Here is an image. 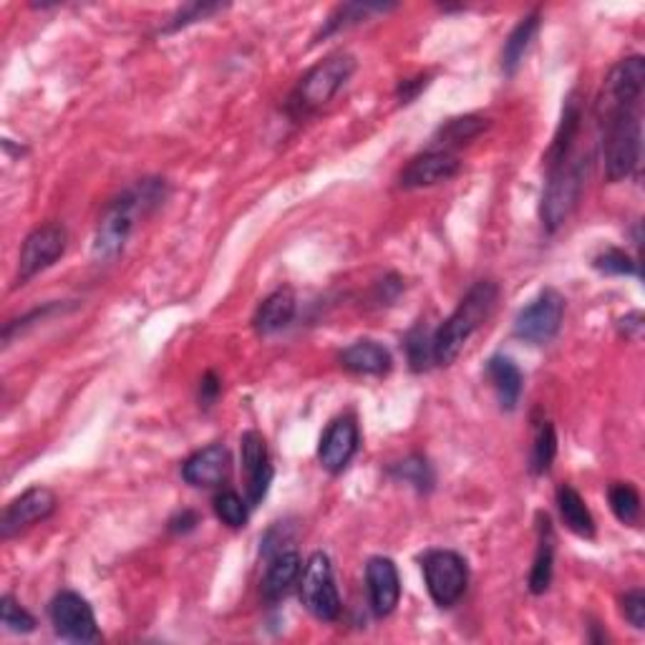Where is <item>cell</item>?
<instances>
[{"instance_id": "cell-27", "label": "cell", "mask_w": 645, "mask_h": 645, "mask_svg": "<svg viewBox=\"0 0 645 645\" xmlns=\"http://www.w3.org/2000/svg\"><path fill=\"white\" fill-rule=\"evenodd\" d=\"M389 474L396 479V482L411 484L417 492H431L437 482L434 467H431L429 459L421 454H411L407 459H401V462L391 464Z\"/></svg>"}, {"instance_id": "cell-16", "label": "cell", "mask_w": 645, "mask_h": 645, "mask_svg": "<svg viewBox=\"0 0 645 645\" xmlns=\"http://www.w3.org/2000/svg\"><path fill=\"white\" fill-rule=\"evenodd\" d=\"M368 603L376 617H389L401 601L399 567L391 557H371L366 565Z\"/></svg>"}, {"instance_id": "cell-5", "label": "cell", "mask_w": 645, "mask_h": 645, "mask_svg": "<svg viewBox=\"0 0 645 645\" xmlns=\"http://www.w3.org/2000/svg\"><path fill=\"white\" fill-rule=\"evenodd\" d=\"M356 71V59L348 51H336L330 57L316 63L306 76L298 81V86L288 99V112L295 119L320 112L336 99L340 89L348 84V79Z\"/></svg>"}, {"instance_id": "cell-17", "label": "cell", "mask_w": 645, "mask_h": 645, "mask_svg": "<svg viewBox=\"0 0 645 645\" xmlns=\"http://www.w3.org/2000/svg\"><path fill=\"white\" fill-rule=\"evenodd\" d=\"M303 575V560L298 550H283L278 555L267 560L265 575H263V597L267 603H280L288 597L300 583Z\"/></svg>"}, {"instance_id": "cell-4", "label": "cell", "mask_w": 645, "mask_h": 645, "mask_svg": "<svg viewBox=\"0 0 645 645\" xmlns=\"http://www.w3.org/2000/svg\"><path fill=\"white\" fill-rule=\"evenodd\" d=\"M500 298V288L494 280H477L467 295L459 300L457 310L441 322L434 334V361L437 366H451L467 348L469 340L492 316Z\"/></svg>"}, {"instance_id": "cell-15", "label": "cell", "mask_w": 645, "mask_h": 645, "mask_svg": "<svg viewBox=\"0 0 645 645\" xmlns=\"http://www.w3.org/2000/svg\"><path fill=\"white\" fill-rule=\"evenodd\" d=\"M462 162L457 154L441 152V150H427L417 156H411L407 167L399 174V187L401 190H423L434 187V184L454 180Z\"/></svg>"}, {"instance_id": "cell-32", "label": "cell", "mask_w": 645, "mask_h": 645, "mask_svg": "<svg viewBox=\"0 0 645 645\" xmlns=\"http://www.w3.org/2000/svg\"><path fill=\"white\" fill-rule=\"evenodd\" d=\"M593 267L603 275H635L638 278V263L628 253L617 250V247H607L605 253L597 255Z\"/></svg>"}, {"instance_id": "cell-14", "label": "cell", "mask_w": 645, "mask_h": 645, "mask_svg": "<svg viewBox=\"0 0 645 645\" xmlns=\"http://www.w3.org/2000/svg\"><path fill=\"white\" fill-rule=\"evenodd\" d=\"M233 472V457L225 444H209L184 459L182 479L195 490H223Z\"/></svg>"}, {"instance_id": "cell-31", "label": "cell", "mask_w": 645, "mask_h": 645, "mask_svg": "<svg viewBox=\"0 0 645 645\" xmlns=\"http://www.w3.org/2000/svg\"><path fill=\"white\" fill-rule=\"evenodd\" d=\"M0 617H3V628L8 633L29 635L35 631V617L25 611V607L16 601L13 595L0 597Z\"/></svg>"}, {"instance_id": "cell-28", "label": "cell", "mask_w": 645, "mask_h": 645, "mask_svg": "<svg viewBox=\"0 0 645 645\" xmlns=\"http://www.w3.org/2000/svg\"><path fill=\"white\" fill-rule=\"evenodd\" d=\"M403 348H407V358H409V368L413 373H423L434 366V334L419 322L413 326L407 338H403Z\"/></svg>"}, {"instance_id": "cell-24", "label": "cell", "mask_w": 645, "mask_h": 645, "mask_svg": "<svg viewBox=\"0 0 645 645\" xmlns=\"http://www.w3.org/2000/svg\"><path fill=\"white\" fill-rule=\"evenodd\" d=\"M538 31H540V13L534 11L530 16H524L522 21L514 25V31L506 35L504 49H502V71L506 73V76H514V73H518V69L524 61V53L530 51Z\"/></svg>"}, {"instance_id": "cell-21", "label": "cell", "mask_w": 645, "mask_h": 645, "mask_svg": "<svg viewBox=\"0 0 645 645\" xmlns=\"http://www.w3.org/2000/svg\"><path fill=\"white\" fill-rule=\"evenodd\" d=\"M487 376H490L492 389L496 393V399H500V407L504 411L518 409L524 386L520 366L514 364L510 356H492L490 361H487Z\"/></svg>"}, {"instance_id": "cell-26", "label": "cell", "mask_w": 645, "mask_h": 645, "mask_svg": "<svg viewBox=\"0 0 645 645\" xmlns=\"http://www.w3.org/2000/svg\"><path fill=\"white\" fill-rule=\"evenodd\" d=\"M557 457V431L555 423L550 419L534 421V437H532V454H530V472L534 477L547 474L552 462Z\"/></svg>"}, {"instance_id": "cell-2", "label": "cell", "mask_w": 645, "mask_h": 645, "mask_svg": "<svg viewBox=\"0 0 645 645\" xmlns=\"http://www.w3.org/2000/svg\"><path fill=\"white\" fill-rule=\"evenodd\" d=\"M167 197V184L164 180H142L136 187L122 192L104 207L94 235V263L109 265L124 253L129 237L134 233L136 217L154 207H160Z\"/></svg>"}, {"instance_id": "cell-36", "label": "cell", "mask_w": 645, "mask_h": 645, "mask_svg": "<svg viewBox=\"0 0 645 645\" xmlns=\"http://www.w3.org/2000/svg\"><path fill=\"white\" fill-rule=\"evenodd\" d=\"M429 81H431L429 73H419L417 79L401 81L399 89H396V99H399V104L407 106V104H411V101H417L421 91L429 86Z\"/></svg>"}, {"instance_id": "cell-33", "label": "cell", "mask_w": 645, "mask_h": 645, "mask_svg": "<svg viewBox=\"0 0 645 645\" xmlns=\"http://www.w3.org/2000/svg\"><path fill=\"white\" fill-rule=\"evenodd\" d=\"M219 11H225L223 3H187L182 6L177 16H172V23L164 29V33H174L180 29H187V25L197 23V21H205V18L215 16Z\"/></svg>"}, {"instance_id": "cell-1", "label": "cell", "mask_w": 645, "mask_h": 645, "mask_svg": "<svg viewBox=\"0 0 645 645\" xmlns=\"http://www.w3.org/2000/svg\"><path fill=\"white\" fill-rule=\"evenodd\" d=\"M643 89L645 59L631 57L615 63L597 96L595 116L603 134L605 177L611 182L631 177L641 164Z\"/></svg>"}, {"instance_id": "cell-10", "label": "cell", "mask_w": 645, "mask_h": 645, "mask_svg": "<svg viewBox=\"0 0 645 645\" xmlns=\"http://www.w3.org/2000/svg\"><path fill=\"white\" fill-rule=\"evenodd\" d=\"M49 617L59 638L71 643H94L99 641V625L94 607L86 597L73 590H61L49 605Z\"/></svg>"}, {"instance_id": "cell-30", "label": "cell", "mask_w": 645, "mask_h": 645, "mask_svg": "<svg viewBox=\"0 0 645 645\" xmlns=\"http://www.w3.org/2000/svg\"><path fill=\"white\" fill-rule=\"evenodd\" d=\"M607 502L617 520L623 524H638L641 520V494L628 482H615L607 490Z\"/></svg>"}, {"instance_id": "cell-22", "label": "cell", "mask_w": 645, "mask_h": 645, "mask_svg": "<svg viewBox=\"0 0 645 645\" xmlns=\"http://www.w3.org/2000/svg\"><path fill=\"white\" fill-rule=\"evenodd\" d=\"M487 129H490V119L477 116V114L449 119V122L441 124L437 129V134L431 136L429 150H441V152L454 154V150L472 144L477 136H482L487 132Z\"/></svg>"}, {"instance_id": "cell-9", "label": "cell", "mask_w": 645, "mask_h": 645, "mask_svg": "<svg viewBox=\"0 0 645 645\" xmlns=\"http://www.w3.org/2000/svg\"><path fill=\"white\" fill-rule=\"evenodd\" d=\"M69 247V233L61 223H45L35 227L23 239L21 255H18V285H25L35 275L49 270L53 263H59Z\"/></svg>"}, {"instance_id": "cell-7", "label": "cell", "mask_w": 645, "mask_h": 645, "mask_svg": "<svg viewBox=\"0 0 645 645\" xmlns=\"http://www.w3.org/2000/svg\"><path fill=\"white\" fill-rule=\"evenodd\" d=\"M300 601L306 611L322 623H334L344 611L334 577V562L326 552H313L300 575Z\"/></svg>"}, {"instance_id": "cell-8", "label": "cell", "mask_w": 645, "mask_h": 645, "mask_svg": "<svg viewBox=\"0 0 645 645\" xmlns=\"http://www.w3.org/2000/svg\"><path fill=\"white\" fill-rule=\"evenodd\" d=\"M565 318V298L555 288H545L528 308H522L514 318V336L524 344L545 346L560 334Z\"/></svg>"}, {"instance_id": "cell-35", "label": "cell", "mask_w": 645, "mask_h": 645, "mask_svg": "<svg viewBox=\"0 0 645 645\" xmlns=\"http://www.w3.org/2000/svg\"><path fill=\"white\" fill-rule=\"evenodd\" d=\"M219 393H223V381H219V376L215 371H207L199 381V396H197L199 407L212 409L217 403Z\"/></svg>"}, {"instance_id": "cell-13", "label": "cell", "mask_w": 645, "mask_h": 645, "mask_svg": "<svg viewBox=\"0 0 645 645\" xmlns=\"http://www.w3.org/2000/svg\"><path fill=\"white\" fill-rule=\"evenodd\" d=\"M239 454H243V472H245V500L250 506L265 502L267 492H270L275 469L270 451H267V441L260 431H245L239 439Z\"/></svg>"}, {"instance_id": "cell-12", "label": "cell", "mask_w": 645, "mask_h": 645, "mask_svg": "<svg viewBox=\"0 0 645 645\" xmlns=\"http://www.w3.org/2000/svg\"><path fill=\"white\" fill-rule=\"evenodd\" d=\"M361 434H358V421L354 413H344L328 423L318 441V462L328 474H344L348 464L354 462Z\"/></svg>"}, {"instance_id": "cell-23", "label": "cell", "mask_w": 645, "mask_h": 645, "mask_svg": "<svg viewBox=\"0 0 645 645\" xmlns=\"http://www.w3.org/2000/svg\"><path fill=\"white\" fill-rule=\"evenodd\" d=\"M557 512L562 522H565V528L577 534V538L583 540H593L595 538V518L593 512L587 510V504L575 487L570 484H562L557 490Z\"/></svg>"}, {"instance_id": "cell-18", "label": "cell", "mask_w": 645, "mask_h": 645, "mask_svg": "<svg viewBox=\"0 0 645 645\" xmlns=\"http://www.w3.org/2000/svg\"><path fill=\"white\" fill-rule=\"evenodd\" d=\"M340 366L356 376H386L393 368V356L379 340L361 338L344 348L338 356Z\"/></svg>"}, {"instance_id": "cell-37", "label": "cell", "mask_w": 645, "mask_h": 645, "mask_svg": "<svg viewBox=\"0 0 645 645\" xmlns=\"http://www.w3.org/2000/svg\"><path fill=\"white\" fill-rule=\"evenodd\" d=\"M199 524V514L192 512V510H184L180 514H174L170 520V532L172 534H187L192 532Z\"/></svg>"}, {"instance_id": "cell-3", "label": "cell", "mask_w": 645, "mask_h": 645, "mask_svg": "<svg viewBox=\"0 0 645 645\" xmlns=\"http://www.w3.org/2000/svg\"><path fill=\"white\" fill-rule=\"evenodd\" d=\"M587 170L590 154L577 152V144L567 152L547 154V184L540 202V219L547 233H557L575 212L585 192Z\"/></svg>"}, {"instance_id": "cell-11", "label": "cell", "mask_w": 645, "mask_h": 645, "mask_svg": "<svg viewBox=\"0 0 645 645\" xmlns=\"http://www.w3.org/2000/svg\"><path fill=\"white\" fill-rule=\"evenodd\" d=\"M59 500L49 487H31L6 504L0 518V538L11 540L16 534L31 530L33 524L49 520L57 512Z\"/></svg>"}, {"instance_id": "cell-29", "label": "cell", "mask_w": 645, "mask_h": 645, "mask_svg": "<svg viewBox=\"0 0 645 645\" xmlns=\"http://www.w3.org/2000/svg\"><path fill=\"white\" fill-rule=\"evenodd\" d=\"M212 510H215L217 520L227 524L229 530H243L247 528V520H250V502L243 500L235 490H227L223 487L212 500Z\"/></svg>"}, {"instance_id": "cell-19", "label": "cell", "mask_w": 645, "mask_h": 645, "mask_svg": "<svg viewBox=\"0 0 645 645\" xmlns=\"http://www.w3.org/2000/svg\"><path fill=\"white\" fill-rule=\"evenodd\" d=\"M555 575V530L547 514H538V552H534L532 570H530V593L545 595Z\"/></svg>"}, {"instance_id": "cell-20", "label": "cell", "mask_w": 645, "mask_h": 645, "mask_svg": "<svg viewBox=\"0 0 645 645\" xmlns=\"http://www.w3.org/2000/svg\"><path fill=\"white\" fill-rule=\"evenodd\" d=\"M295 308H298V300H295V293L290 288H278L270 293L253 316L255 334L273 336L278 330L288 328L295 318Z\"/></svg>"}, {"instance_id": "cell-6", "label": "cell", "mask_w": 645, "mask_h": 645, "mask_svg": "<svg viewBox=\"0 0 645 645\" xmlns=\"http://www.w3.org/2000/svg\"><path fill=\"white\" fill-rule=\"evenodd\" d=\"M423 583L439 607H454L469 587V565L454 550H429L421 557Z\"/></svg>"}, {"instance_id": "cell-34", "label": "cell", "mask_w": 645, "mask_h": 645, "mask_svg": "<svg viewBox=\"0 0 645 645\" xmlns=\"http://www.w3.org/2000/svg\"><path fill=\"white\" fill-rule=\"evenodd\" d=\"M623 615L625 621H628L635 631H643L645 628V593L641 587L631 590V593L623 595Z\"/></svg>"}, {"instance_id": "cell-25", "label": "cell", "mask_w": 645, "mask_h": 645, "mask_svg": "<svg viewBox=\"0 0 645 645\" xmlns=\"http://www.w3.org/2000/svg\"><path fill=\"white\" fill-rule=\"evenodd\" d=\"M391 8H396V6H383V3H344V6H338L336 11L326 18V23H322V29L316 35V41L330 39V35L351 29V25L364 23L366 18L391 11Z\"/></svg>"}]
</instances>
